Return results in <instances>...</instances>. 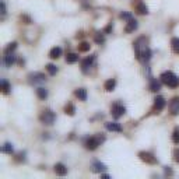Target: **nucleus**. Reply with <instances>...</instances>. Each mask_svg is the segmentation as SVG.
Returning <instances> with one entry per match:
<instances>
[{"mask_svg": "<svg viewBox=\"0 0 179 179\" xmlns=\"http://www.w3.org/2000/svg\"><path fill=\"white\" fill-rule=\"evenodd\" d=\"M105 127L109 130V132H122V126L116 122H108L105 125Z\"/></svg>", "mask_w": 179, "mask_h": 179, "instance_id": "10", "label": "nucleus"}, {"mask_svg": "<svg viewBox=\"0 0 179 179\" xmlns=\"http://www.w3.org/2000/svg\"><path fill=\"white\" fill-rule=\"evenodd\" d=\"M76 97L79 98L80 101H86L87 100V91L84 88H79V90H76Z\"/></svg>", "mask_w": 179, "mask_h": 179, "instance_id": "19", "label": "nucleus"}, {"mask_svg": "<svg viewBox=\"0 0 179 179\" xmlns=\"http://www.w3.org/2000/svg\"><path fill=\"white\" fill-rule=\"evenodd\" d=\"M176 161L179 163V151H176Z\"/></svg>", "mask_w": 179, "mask_h": 179, "instance_id": "35", "label": "nucleus"}, {"mask_svg": "<svg viewBox=\"0 0 179 179\" xmlns=\"http://www.w3.org/2000/svg\"><path fill=\"white\" fill-rule=\"evenodd\" d=\"M55 118H56V116H55V113H53L50 109H45L39 115V120L43 123V125H52V123L55 122Z\"/></svg>", "mask_w": 179, "mask_h": 179, "instance_id": "3", "label": "nucleus"}, {"mask_svg": "<svg viewBox=\"0 0 179 179\" xmlns=\"http://www.w3.org/2000/svg\"><path fill=\"white\" fill-rule=\"evenodd\" d=\"M93 169L95 171V172H102V171H105V169H106V166H105V164L100 163V161H94Z\"/></svg>", "mask_w": 179, "mask_h": 179, "instance_id": "18", "label": "nucleus"}, {"mask_svg": "<svg viewBox=\"0 0 179 179\" xmlns=\"http://www.w3.org/2000/svg\"><path fill=\"white\" fill-rule=\"evenodd\" d=\"M116 87V80L115 79H109L106 80L105 84H104V88H105V91H108V93H111V91H113Z\"/></svg>", "mask_w": 179, "mask_h": 179, "instance_id": "12", "label": "nucleus"}, {"mask_svg": "<svg viewBox=\"0 0 179 179\" xmlns=\"http://www.w3.org/2000/svg\"><path fill=\"white\" fill-rule=\"evenodd\" d=\"M125 112H126V109H125V106H123V105H120V104H115V105H112L111 113H112V116L115 118V119H118V118L123 116V115H125Z\"/></svg>", "mask_w": 179, "mask_h": 179, "instance_id": "5", "label": "nucleus"}, {"mask_svg": "<svg viewBox=\"0 0 179 179\" xmlns=\"http://www.w3.org/2000/svg\"><path fill=\"white\" fill-rule=\"evenodd\" d=\"M172 141L175 143V144H179V129H175V130H174Z\"/></svg>", "mask_w": 179, "mask_h": 179, "instance_id": "30", "label": "nucleus"}, {"mask_svg": "<svg viewBox=\"0 0 179 179\" xmlns=\"http://www.w3.org/2000/svg\"><path fill=\"white\" fill-rule=\"evenodd\" d=\"M77 60H79V55L77 53H67V56H66L67 63H76Z\"/></svg>", "mask_w": 179, "mask_h": 179, "instance_id": "21", "label": "nucleus"}, {"mask_svg": "<svg viewBox=\"0 0 179 179\" xmlns=\"http://www.w3.org/2000/svg\"><path fill=\"white\" fill-rule=\"evenodd\" d=\"M16 62V56H14V53H7L6 56H4V63H6L7 67H11V64Z\"/></svg>", "mask_w": 179, "mask_h": 179, "instance_id": "17", "label": "nucleus"}, {"mask_svg": "<svg viewBox=\"0 0 179 179\" xmlns=\"http://www.w3.org/2000/svg\"><path fill=\"white\" fill-rule=\"evenodd\" d=\"M53 169H55V172H56L57 175H60V176H63V175H66L67 174V168L62 163H57Z\"/></svg>", "mask_w": 179, "mask_h": 179, "instance_id": "13", "label": "nucleus"}, {"mask_svg": "<svg viewBox=\"0 0 179 179\" xmlns=\"http://www.w3.org/2000/svg\"><path fill=\"white\" fill-rule=\"evenodd\" d=\"M94 60H95V55L87 57V59H84L83 62H81V70H83L84 73H87V71L91 69V66H93V63H94Z\"/></svg>", "mask_w": 179, "mask_h": 179, "instance_id": "8", "label": "nucleus"}, {"mask_svg": "<svg viewBox=\"0 0 179 179\" xmlns=\"http://www.w3.org/2000/svg\"><path fill=\"white\" fill-rule=\"evenodd\" d=\"M60 56H62V48L55 46V48H52V49H50L49 57H52V59H57V57H60Z\"/></svg>", "mask_w": 179, "mask_h": 179, "instance_id": "15", "label": "nucleus"}, {"mask_svg": "<svg viewBox=\"0 0 179 179\" xmlns=\"http://www.w3.org/2000/svg\"><path fill=\"white\" fill-rule=\"evenodd\" d=\"M101 141H102V139H100L98 136L90 137L86 141V148L87 150H95L98 146H101Z\"/></svg>", "mask_w": 179, "mask_h": 179, "instance_id": "4", "label": "nucleus"}, {"mask_svg": "<svg viewBox=\"0 0 179 179\" xmlns=\"http://www.w3.org/2000/svg\"><path fill=\"white\" fill-rule=\"evenodd\" d=\"M28 80H30L31 84H39V83H43V81L46 80V77H45V74L35 71V73H31L30 76H28Z\"/></svg>", "mask_w": 179, "mask_h": 179, "instance_id": "6", "label": "nucleus"}, {"mask_svg": "<svg viewBox=\"0 0 179 179\" xmlns=\"http://www.w3.org/2000/svg\"><path fill=\"white\" fill-rule=\"evenodd\" d=\"M46 70H48V73H49L50 76H55V74L57 73V67L55 66V64H48Z\"/></svg>", "mask_w": 179, "mask_h": 179, "instance_id": "28", "label": "nucleus"}, {"mask_svg": "<svg viewBox=\"0 0 179 179\" xmlns=\"http://www.w3.org/2000/svg\"><path fill=\"white\" fill-rule=\"evenodd\" d=\"M10 90H11L10 84L7 83L6 80H2V91H3V94H9L10 93Z\"/></svg>", "mask_w": 179, "mask_h": 179, "instance_id": "24", "label": "nucleus"}, {"mask_svg": "<svg viewBox=\"0 0 179 179\" xmlns=\"http://www.w3.org/2000/svg\"><path fill=\"white\" fill-rule=\"evenodd\" d=\"M171 46H172V50L175 53H179V38H174L171 41Z\"/></svg>", "mask_w": 179, "mask_h": 179, "instance_id": "25", "label": "nucleus"}, {"mask_svg": "<svg viewBox=\"0 0 179 179\" xmlns=\"http://www.w3.org/2000/svg\"><path fill=\"white\" fill-rule=\"evenodd\" d=\"M120 17H122V18H125V20H127V21L133 18L132 14H129V13H122V14H120Z\"/></svg>", "mask_w": 179, "mask_h": 179, "instance_id": "32", "label": "nucleus"}, {"mask_svg": "<svg viewBox=\"0 0 179 179\" xmlns=\"http://www.w3.org/2000/svg\"><path fill=\"white\" fill-rule=\"evenodd\" d=\"M161 83L163 81H158V80H151V83H150V91H153V93H157L161 90Z\"/></svg>", "mask_w": 179, "mask_h": 179, "instance_id": "16", "label": "nucleus"}, {"mask_svg": "<svg viewBox=\"0 0 179 179\" xmlns=\"http://www.w3.org/2000/svg\"><path fill=\"white\" fill-rule=\"evenodd\" d=\"M161 81H163L165 86L171 87V88H175V87L179 86L178 76H175L172 71H165V73L161 74Z\"/></svg>", "mask_w": 179, "mask_h": 179, "instance_id": "2", "label": "nucleus"}, {"mask_svg": "<svg viewBox=\"0 0 179 179\" xmlns=\"http://www.w3.org/2000/svg\"><path fill=\"white\" fill-rule=\"evenodd\" d=\"M16 48H17V43L16 42L9 43V45H7V48L4 49V55H7V53H13L14 50H16Z\"/></svg>", "mask_w": 179, "mask_h": 179, "instance_id": "26", "label": "nucleus"}, {"mask_svg": "<svg viewBox=\"0 0 179 179\" xmlns=\"http://www.w3.org/2000/svg\"><path fill=\"white\" fill-rule=\"evenodd\" d=\"M136 11L139 14H147L148 13V7H147L144 3H137L136 4Z\"/></svg>", "mask_w": 179, "mask_h": 179, "instance_id": "20", "label": "nucleus"}, {"mask_svg": "<svg viewBox=\"0 0 179 179\" xmlns=\"http://www.w3.org/2000/svg\"><path fill=\"white\" fill-rule=\"evenodd\" d=\"M37 95L41 100H45L48 97V90H45L43 87H39V88H37Z\"/></svg>", "mask_w": 179, "mask_h": 179, "instance_id": "22", "label": "nucleus"}, {"mask_svg": "<svg viewBox=\"0 0 179 179\" xmlns=\"http://www.w3.org/2000/svg\"><path fill=\"white\" fill-rule=\"evenodd\" d=\"M171 112H172V115H178L179 113V98H174L172 101H171Z\"/></svg>", "mask_w": 179, "mask_h": 179, "instance_id": "14", "label": "nucleus"}, {"mask_svg": "<svg viewBox=\"0 0 179 179\" xmlns=\"http://www.w3.org/2000/svg\"><path fill=\"white\" fill-rule=\"evenodd\" d=\"M79 50H80V52H87V50H90V43H87V42L80 43Z\"/></svg>", "mask_w": 179, "mask_h": 179, "instance_id": "29", "label": "nucleus"}, {"mask_svg": "<svg viewBox=\"0 0 179 179\" xmlns=\"http://www.w3.org/2000/svg\"><path fill=\"white\" fill-rule=\"evenodd\" d=\"M139 157H140V159H141V161H144V163H147V164H157L155 157H154L151 153L141 151V153H139Z\"/></svg>", "mask_w": 179, "mask_h": 179, "instance_id": "7", "label": "nucleus"}, {"mask_svg": "<svg viewBox=\"0 0 179 179\" xmlns=\"http://www.w3.org/2000/svg\"><path fill=\"white\" fill-rule=\"evenodd\" d=\"M64 112H66L67 115L73 116V115H74V112H76V108H74L73 104H67V105L64 106Z\"/></svg>", "mask_w": 179, "mask_h": 179, "instance_id": "23", "label": "nucleus"}, {"mask_svg": "<svg viewBox=\"0 0 179 179\" xmlns=\"http://www.w3.org/2000/svg\"><path fill=\"white\" fill-rule=\"evenodd\" d=\"M164 106H165V100H164V97H157L155 100H154V109L155 111H163Z\"/></svg>", "mask_w": 179, "mask_h": 179, "instance_id": "9", "label": "nucleus"}, {"mask_svg": "<svg viewBox=\"0 0 179 179\" xmlns=\"http://www.w3.org/2000/svg\"><path fill=\"white\" fill-rule=\"evenodd\" d=\"M134 50H136V56L139 60H150V56H151V50L147 46V41L146 38H139V39L134 42Z\"/></svg>", "mask_w": 179, "mask_h": 179, "instance_id": "1", "label": "nucleus"}, {"mask_svg": "<svg viewBox=\"0 0 179 179\" xmlns=\"http://www.w3.org/2000/svg\"><path fill=\"white\" fill-rule=\"evenodd\" d=\"M111 30H112V24H109V25L105 28V32H111Z\"/></svg>", "mask_w": 179, "mask_h": 179, "instance_id": "34", "label": "nucleus"}, {"mask_svg": "<svg viewBox=\"0 0 179 179\" xmlns=\"http://www.w3.org/2000/svg\"><path fill=\"white\" fill-rule=\"evenodd\" d=\"M2 151H3V153H7V154H11L13 153V144H11V143H6L3 146V148H2Z\"/></svg>", "mask_w": 179, "mask_h": 179, "instance_id": "27", "label": "nucleus"}, {"mask_svg": "<svg viewBox=\"0 0 179 179\" xmlns=\"http://www.w3.org/2000/svg\"><path fill=\"white\" fill-rule=\"evenodd\" d=\"M6 3H4V2H2V14H3V16H6Z\"/></svg>", "mask_w": 179, "mask_h": 179, "instance_id": "33", "label": "nucleus"}, {"mask_svg": "<svg viewBox=\"0 0 179 179\" xmlns=\"http://www.w3.org/2000/svg\"><path fill=\"white\" fill-rule=\"evenodd\" d=\"M104 41H105L104 35H101V32H100V34H97V35H95V42L101 45V43H104Z\"/></svg>", "mask_w": 179, "mask_h": 179, "instance_id": "31", "label": "nucleus"}, {"mask_svg": "<svg viewBox=\"0 0 179 179\" xmlns=\"http://www.w3.org/2000/svg\"><path fill=\"white\" fill-rule=\"evenodd\" d=\"M137 21L134 20V18H132V20H129L127 21V24H126V27H125V31L126 32H133L134 30H137Z\"/></svg>", "mask_w": 179, "mask_h": 179, "instance_id": "11", "label": "nucleus"}]
</instances>
